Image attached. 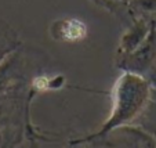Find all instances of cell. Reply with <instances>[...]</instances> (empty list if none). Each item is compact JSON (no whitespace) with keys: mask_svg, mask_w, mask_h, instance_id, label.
I'll list each match as a JSON object with an SVG mask.
<instances>
[{"mask_svg":"<svg viewBox=\"0 0 156 148\" xmlns=\"http://www.w3.org/2000/svg\"><path fill=\"white\" fill-rule=\"evenodd\" d=\"M112 110L97 133L87 140L101 139L109 132L134 122L152 100L151 85L142 75L131 71H123L116 79L111 92Z\"/></svg>","mask_w":156,"mask_h":148,"instance_id":"6da1fadb","label":"cell"},{"mask_svg":"<svg viewBox=\"0 0 156 148\" xmlns=\"http://www.w3.org/2000/svg\"><path fill=\"white\" fill-rule=\"evenodd\" d=\"M120 68L123 71H131L136 74L144 75L153 67L156 61V27L153 25L151 33L140 47H137L130 54L122 57Z\"/></svg>","mask_w":156,"mask_h":148,"instance_id":"7a4b0ae2","label":"cell"},{"mask_svg":"<svg viewBox=\"0 0 156 148\" xmlns=\"http://www.w3.org/2000/svg\"><path fill=\"white\" fill-rule=\"evenodd\" d=\"M51 39L64 43H76L86 39L88 33V28L84 21L75 17L59 18L51 22L48 28Z\"/></svg>","mask_w":156,"mask_h":148,"instance_id":"3957f363","label":"cell"},{"mask_svg":"<svg viewBox=\"0 0 156 148\" xmlns=\"http://www.w3.org/2000/svg\"><path fill=\"white\" fill-rule=\"evenodd\" d=\"M152 21H148L147 18L141 17L138 20L134 21V24L122 35L120 42H119V54L120 58L127 54H130L131 51H134L137 47L144 43V40L148 38V35L151 33L153 27Z\"/></svg>","mask_w":156,"mask_h":148,"instance_id":"277c9868","label":"cell"},{"mask_svg":"<svg viewBox=\"0 0 156 148\" xmlns=\"http://www.w3.org/2000/svg\"><path fill=\"white\" fill-rule=\"evenodd\" d=\"M134 122H137V126L145 130L156 141V103L153 98Z\"/></svg>","mask_w":156,"mask_h":148,"instance_id":"5b68a950","label":"cell"},{"mask_svg":"<svg viewBox=\"0 0 156 148\" xmlns=\"http://www.w3.org/2000/svg\"><path fill=\"white\" fill-rule=\"evenodd\" d=\"M131 4L141 13H156V0H131Z\"/></svg>","mask_w":156,"mask_h":148,"instance_id":"8992f818","label":"cell"},{"mask_svg":"<svg viewBox=\"0 0 156 148\" xmlns=\"http://www.w3.org/2000/svg\"><path fill=\"white\" fill-rule=\"evenodd\" d=\"M152 98H153V101L156 103V90H152Z\"/></svg>","mask_w":156,"mask_h":148,"instance_id":"52a82bcc","label":"cell"}]
</instances>
